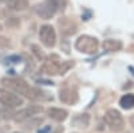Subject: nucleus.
<instances>
[{
  "label": "nucleus",
  "instance_id": "nucleus-1",
  "mask_svg": "<svg viewBox=\"0 0 134 133\" xmlns=\"http://www.w3.org/2000/svg\"><path fill=\"white\" fill-rule=\"evenodd\" d=\"M2 85L4 86V89L7 87V90L9 92H12L18 95H24L27 97L28 92H30V89L31 86L24 81V79H21V78H16V77H4V78H2Z\"/></svg>",
  "mask_w": 134,
  "mask_h": 133
},
{
  "label": "nucleus",
  "instance_id": "nucleus-2",
  "mask_svg": "<svg viewBox=\"0 0 134 133\" xmlns=\"http://www.w3.org/2000/svg\"><path fill=\"white\" fill-rule=\"evenodd\" d=\"M99 47V42L97 38L90 35H81L75 40V49L83 54H95Z\"/></svg>",
  "mask_w": 134,
  "mask_h": 133
},
{
  "label": "nucleus",
  "instance_id": "nucleus-3",
  "mask_svg": "<svg viewBox=\"0 0 134 133\" xmlns=\"http://www.w3.org/2000/svg\"><path fill=\"white\" fill-rule=\"evenodd\" d=\"M105 123L106 125L111 129V130H115V132H121L125 126V121L122 114L118 112L117 109H109L107 112L105 113Z\"/></svg>",
  "mask_w": 134,
  "mask_h": 133
},
{
  "label": "nucleus",
  "instance_id": "nucleus-4",
  "mask_svg": "<svg viewBox=\"0 0 134 133\" xmlns=\"http://www.w3.org/2000/svg\"><path fill=\"white\" fill-rule=\"evenodd\" d=\"M39 39L44 47L52 49L57 44V32H55V28L50 24H43L39 30Z\"/></svg>",
  "mask_w": 134,
  "mask_h": 133
},
{
  "label": "nucleus",
  "instance_id": "nucleus-5",
  "mask_svg": "<svg viewBox=\"0 0 134 133\" xmlns=\"http://www.w3.org/2000/svg\"><path fill=\"white\" fill-rule=\"evenodd\" d=\"M0 104L4 105L5 108L12 109V108L23 105V98L4 87H0Z\"/></svg>",
  "mask_w": 134,
  "mask_h": 133
},
{
  "label": "nucleus",
  "instance_id": "nucleus-6",
  "mask_svg": "<svg viewBox=\"0 0 134 133\" xmlns=\"http://www.w3.org/2000/svg\"><path fill=\"white\" fill-rule=\"evenodd\" d=\"M42 112H43V108L40 105H31V106H27L24 109L19 110V112H16L14 120H15V123H24V121L34 118L36 114Z\"/></svg>",
  "mask_w": 134,
  "mask_h": 133
},
{
  "label": "nucleus",
  "instance_id": "nucleus-7",
  "mask_svg": "<svg viewBox=\"0 0 134 133\" xmlns=\"http://www.w3.org/2000/svg\"><path fill=\"white\" fill-rule=\"evenodd\" d=\"M62 67H63V62L58 59H47L42 65L40 71L46 75H58V74L62 75Z\"/></svg>",
  "mask_w": 134,
  "mask_h": 133
},
{
  "label": "nucleus",
  "instance_id": "nucleus-8",
  "mask_svg": "<svg viewBox=\"0 0 134 133\" xmlns=\"http://www.w3.org/2000/svg\"><path fill=\"white\" fill-rule=\"evenodd\" d=\"M34 11H35V14L40 18V19H51L55 14H57V9L54 8V6L51 3H48L47 0L46 2H43L40 4H36L34 7Z\"/></svg>",
  "mask_w": 134,
  "mask_h": 133
},
{
  "label": "nucleus",
  "instance_id": "nucleus-9",
  "mask_svg": "<svg viewBox=\"0 0 134 133\" xmlns=\"http://www.w3.org/2000/svg\"><path fill=\"white\" fill-rule=\"evenodd\" d=\"M78 92L75 89L70 87V86H64L60 89L59 92V99L62 104H66V105H74L78 102Z\"/></svg>",
  "mask_w": 134,
  "mask_h": 133
},
{
  "label": "nucleus",
  "instance_id": "nucleus-10",
  "mask_svg": "<svg viewBox=\"0 0 134 133\" xmlns=\"http://www.w3.org/2000/svg\"><path fill=\"white\" fill-rule=\"evenodd\" d=\"M47 116L51 120L57 121V123H62V121H64L67 118L69 112L62 108H50V109H47Z\"/></svg>",
  "mask_w": 134,
  "mask_h": 133
},
{
  "label": "nucleus",
  "instance_id": "nucleus-11",
  "mask_svg": "<svg viewBox=\"0 0 134 133\" xmlns=\"http://www.w3.org/2000/svg\"><path fill=\"white\" fill-rule=\"evenodd\" d=\"M102 47L107 52H115L124 47V44H122L121 40H117V39H105L102 43Z\"/></svg>",
  "mask_w": 134,
  "mask_h": 133
},
{
  "label": "nucleus",
  "instance_id": "nucleus-12",
  "mask_svg": "<svg viewBox=\"0 0 134 133\" xmlns=\"http://www.w3.org/2000/svg\"><path fill=\"white\" fill-rule=\"evenodd\" d=\"M7 8L11 11H24L28 8V0H8Z\"/></svg>",
  "mask_w": 134,
  "mask_h": 133
},
{
  "label": "nucleus",
  "instance_id": "nucleus-13",
  "mask_svg": "<svg viewBox=\"0 0 134 133\" xmlns=\"http://www.w3.org/2000/svg\"><path fill=\"white\" fill-rule=\"evenodd\" d=\"M71 124L75 126V128H87L88 124H90V116L83 113V114H78L72 118Z\"/></svg>",
  "mask_w": 134,
  "mask_h": 133
},
{
  "label": "nucleus",
  "instance_id": "nucleus-14",
  "mask_svg": "<svg viewBox=\"0 0 134 133\" xmlns=\"http://www.w3.org/2000/svg\"><path fill=\"white\" fill-rule=\"evenodd\" d=\"M119 105H121L122 109H126V110L133 109L134 108V94L127 93L125 95H122L121 99H119Z\"/></svg>",
  "mask_w": 134,
  "mask_h": 133
},
{
  "label": "nucleus",
  "instance_id": "nucleus-15",
  "mask_svg": "<svg viewBox=\"0 0 134 133\" xmlns=\"http://www.w3.org/2000/svg\"><path fill=\"white\" fill-rule=\"evenodd\" d=\"M59 24H60V31H62V34L64 35H72L76 32V27L74 23H71L70 20H60L59 22Z\"/></svg>",
  "mask_w": 134,
  "mask_h": 133
},
{
  "label": "nucleus",
  "instance_id": "nucleus-16",
  "mask_svg": "<svg viewBox=\"0 0 134 133\" xmlns=\"http://www.w3.org/2000/svg\"><path fill=\"white\" fill-rule=\"evenodd\" d=\"M47 2L51 3L57 11H63L66 8V0H47Z\"/></svg>",
  "mask_w": 134,
  "mask_h": 133
},
{
  "label": "nucleus",
  "instance_id": "nucleus-17",
  "mask_svg": "<svg viewBox=\"0 0 134 133\" xmlns=\"http://www.w3.org/2000/svg\"><path fill=\"white\" fill-rule=\"evenodd\" d=\"M42 123H43V120H42V118H35V120H28V123L26 124V128H27V129H31V128H34V126H36V125L42 124Z\"/></svg>",
  "mask_w": 134,
  "mask_h": 133
},
{
  "label": "nucleus",
  "instance_id": "nucleus-18",
  "mask_svg": "<svg viewBox=\"0 0 134 133\" xmlns=\"http://www.w3.org/2000/svg\"><path fill=\"white\" fill-rule=\"evenodd\" d=\"M31 49H32L34 54L36 55V58H38V59H43V58H44V55H43L42 50H39V47L36 46V44H32V46H31Z\"/></svg>",
  "mask_w": 134,
  "mask_h": 133
},
{
  "label": "nucleus",
  "instance_id": "nucleus-19",
  "mask_svg": "<svg viewBox=\"0 0 134 133\" xmlns=\"http://www.w3.org/2000/svg\"><path fill=\"white\" fill-rule=\"evenodd\" d=\"M50 132H51V126L50 125H47V126H44L43 129L38 130V133H50Z\"/></svg>",
  "mask_w": 134,
  "mask_h": 133
},
{
  "label": "nucleus",
  "instance_id": "nucleus-20",
  "mask_svg": "<svg viewBox=\"0 0 134 133\" xmlns=\"http://www.w3.org/2000/svg\"><path fill=\"white\" fill-rule=\"evenodd\" d=\"M130 123H131V125L134 126V117H131V120H130Z\"/></svg>",
  "mask_w": 134,
  "mask_h": 133
},
{
  "label": "nucleus",
  "instance_id": "nucleus-21",
  "mask_svg": "<svg viewBox=\"0 0 134 133\" xmlns=\"http://www.w3.org/2000/svg\"><path fill=\"white\" fill-rule=\"evenodd\" d=\"M3 2H8V0H0V3H3Z\"/></svg>",
  "mask_w": 134,
  "mask_h": 133
},
{
  "label": "nucleus",
  "instance_id": "nucleus-22",
  "mask_svg": "<svg viewBox=\"0 0 134 133\" xmlns=\"http://www.w3.org/2000/svg\"><path fill=\"white\" fill-rule=\"evenodd\" d=\"M130 70H131V71H133V73H134V69H133V67H130Z\"/></svg>",
  "mask_w": 134,
  "mask_h": 133
},
{
  "label": "nucleus",
  "instance_id": "nucleus-23",
  "mask_svg": "<svg viewBox=\"0 0 134 133\" xmlns=\"http://www.w3.org/2000/svg\"><path fill=\"white\" fill-rule=\"evenodd\" d=\"M12 133H21V132H12Z\"/></svg>",
  "mask_w": 134,
  "mask_h": 133
}]
</instances>
